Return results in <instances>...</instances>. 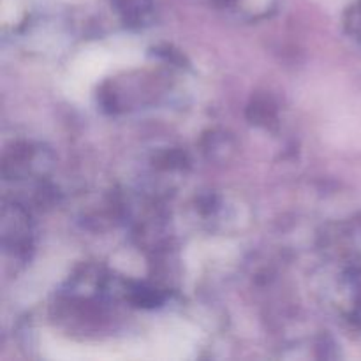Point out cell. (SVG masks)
Returning <instances> with one entry per match:
<instances>
[{
	"label": "cell",
	"instance_id": "6da1fadb",
	"mask_svg": "<svg viewBox=\"0 0 361 361\" xmlns=\"http://www.w3.org/2000/svg\"><path fill=\"white\" fill-rule=\"evenodd\" d=\"M143 59L140 42L130 37H115L106 42H95L81 49L69 67L63 90L74 101H85L92 85L108 71L116 67L136 66Z\"/></svg>",
	"mask_w": 361,
	"mask_h": 361
}]
</instances>
